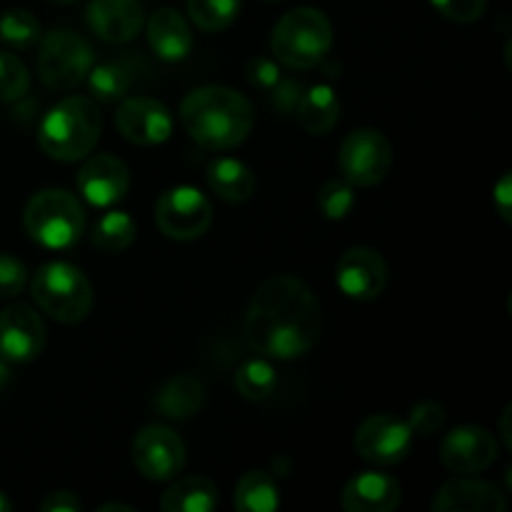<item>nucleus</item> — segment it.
I'll list each match as a JSON object with an SVG mask.
<instances>
[{"mask_svg": "<svg viewBox=\"0 0 512 512\" xmlns=\"http://www.w3.org/2000/svg\"><path fill=\"white\" fill-rule=\"evenodd\" d=\"M28 285V268L15 255L0 253V298H15Z\"/></svg>", "mask_w": 512, "mask_h": 512, "instance_id": "obj_35", "label": "nucleus"}, {"mask_svg": "<svg viewBox=\"0 0 512 512\" xmlns=\"http://www.w3.org/2000/svg\"><path fill=\"white\" fill-rule=\"evenodd\" d=\"M165 512H213L218 508V488L213 480L190 475L170 485L160 500Z\"/></svg>", "mask_w": 512, "mask_h": 512, "instance_id": "obj_25", "label": "nucleus"}, {"mask_svg": "<svg viewBox=\"0 0 512 512\" xmlns=\"http://www.w3.org/2000/svg\"><path fill=\"white\" fill-rule=\"evenodd\" d=\"M95 63V50L88 40L70 28H55L40 35L38 75L48 90L70 93L85 83Z\"/></svg>", "mask_w": 512, "mask_h": 512, "instance_id": "obj_7", "label": "nucleus"}, {"mask_svg": "<svg viewBox=\"0 0 512 512\" xmlns=\"http://www.w3.org/2000/svg\"><path fill=\"white\" fill-rule=\"evenodd\" d=\"M245 78H248V83L253 85L255 90L270 95L275 88H278L280 80L285 78V73L283 68H280V63H275V60L250 58L248 65H245Z\"/></svg>", "mask_w": 512, "mask_h": 512, "instance_id": "obj_34", "label": "nucleus"}, {"mask_svg": "<svg viewBox=\"0 0 512 512\" xmlns=\"http://www.w3.org/2000/svg\"><path fill=\"white\" fill-rule=\"evenodd\" d=\"M333 48V25L318 8H293L275 23L270 50L280 65L308 70L323 63Z\"/></svg>", "mask_w": 512, "mask_h": 512, "instance_id": "obj_4", "label": "nucleus"}, {"mask_svg": "<svg viewBox=\"0 0 512 512\" xmlns=\"http://www.w3.org/2000/svg\"><path fill=\"white\" fill-rule=\"evenodd\" d=\"M440 15L453 23H473L485 13L488 0H430Z\"/></svg>", "mask_w": 512, "mask_h": 512, "instance_id": "obj_36", "label": "nucleus"}, {"mask_svg": "<svg viewBox=\"0 0 512 512\" xmlns=\"http://www.w3.org/2000/svg\"><path fill=\"white\" fill-rule=\"evenodd\" d=\"M205 388L195 375H175L153 395V410L160 418L188 420L203 410Z\"/></svg>", "mask_w": 512, "mask_h": 512, "instance_id": "obj_22", "label": "nucleus"}, {"mask_svg": "<svg viewBox=\"0 0 512 512\" xmlns=\"http://www.w3.org/2000/svg\"><path fill=\"white\" fill-rule=\"evenodd\" d=\"M295 118L303 125L305 133L325 135L338 125L340 120V100L330 85L318 83L313 88H305L295 105Z\"/></svg>", "mask_w": 512, "mask_h": 512, "instance_id": "obj_23", "label": "nucleus"}, {"mask_svg": "<svg viewBox=\"0 0 512 512\" xmlns=\"http://www.w3.org/2000/svg\"><path fill=\"white\" fill-rule=\"evenodd\" d=\"M508 415H510V408H505V413H503V438H505V445H512V440H510V433H508Z\"/></svg>", "mask_w": 512, "mask_h": 512, "instance_id": "obj_42", "label": "nucleus"}, {"mask_svg": "<svg viewBox=\"0 0 512 512\" xmlns=\"http://www.w3.org/2000/svg\"><path fill=\"white\" fill-rule=\"evenodd\" d=\"M40 510L43 512H80L83 510V503L78 500V495L70 493V490H55L48 498L40 503Z\"/></svg>", "mask_w": 512, "mask_h": 512, "instance_id": "obj_38", "label": "nucleus"}, {"mask_svg": "<svg viewBox=\"0 0 512 512\" xmlns=\"http://www.w3.org/2000/svg\"><path fill=\"white\" fill-rule=\"evenodd\" d=\"M55 3H73V0H55Z\"/></svg>", "mask_w": 512, "mask_h": 512, "instance_id": "obj_44", "label": "nucleus"}, {"mask_svg": "<svg viewBox=\"0 0 512 512\" xmlns=\"http://www.w3.org/2000/svg\"><path fill=\"white\" fill-rule=\"evenodd\" d=\"M403 503L398 480L380 470H363L345 483L340 505L345 512H393Z\"/></svg>", "mask_w": 512, "mask_h": 512, "instance_id": "obj_18", "label": "nucleus"}, {"mask_svg": "<svg viewBox=\"0 0 512 512\" xmlns=\"http://www.w3.org/2000/svg\"><path fill=\"white\" fill-rule=\"evenodd\" d=\"M33 300L55 323L75 325L93 308V285L80 268L53 260L33 275Z\"/></svg>", "mask_w": 512, "mask_h": 512, "instance_id": "obj_6", "label": "nucleus"}, {"mask_svg": "<svg viewBox=\"0 0 512 512\" xmlns=\"http://www.w3.org/2000/svg\"><path fill=\"white\" fill-rule=\"evenodd\" d=\"M155 223L165 238L195 240L213 223V205L198 188L175 185L158 198Z\"/></svg>", "mask_w": 512, "mask_h": 512, "instance_id": "obj_9", "label": "nucleus"}, {"mask_svg": "<svg viewBox=\"0 0 512 512\" xmlns=\"http://www.w3.org/2000/svg\"><path fill=\"white\" fill-rule=\"evenodd\" d=\"M323 315L313 290L293 275H273L255 290L245 335L265 358L295 360L318 345Z\"/></svg>", "mask_w": 512, "mask_h": 512, "instance_id": "obj_1", "label": "nucleus"}, {"mask_svg": "<svg viewBox=\"0 0 512 512\" xmlns=\"http://www.w3.org/2000/svg\"><path fill=\"white\" fill-rule=\"evenodd\" d=\"M78 190L85 203L95 208H113L130 190V170L115 155H93L78 170Z\"/></svg>", "mask_w": 512, "mask_h": 512, "instance_id": "obj_16", "label": "nucleus"}, {"mask_svg": "<svg viewBox=\"0 0 512 512\" xmlns=\"http://www.w3.org/2000/svg\"><path fill=\"white\" fill-rule=\"evenodd\" d=\"M303 90H305V85L300 83L298 78H290V75H285V78L278 83V88H275L268 98H270V103L275 105V110H278V113L290 115V113H295V105H298Z\"/></svg>", "mask_w": 512, "mask_h": 512, "instance_id": "obj_37", "label": "nucleus"}, {"mask_svg": "<svg viewBox=\"0 0 512 512\" xmlns=\"http://www.w3.org/2000/svg\"><path fill=\"white\" fill-rule=\"evenodd\" d=\"M38 18L28 10H5L0 15V40L13 50H30L40 43Z\"/></svg>", "mask_w": 512, "mask_h": 512, "instance_id": "obj_30", "label": "nucleus"}, {"mask_svg": "<svg viewBox=\"0 0 512 512\" xmlns=\"http://www.w3.org/2000/svg\"><path fill=\"white\" fill-rule=\"evenodd\" d=\"M8 383H10V365H8V360L0 358V393L8 388Z\"/></svg>", "mask_w": 512, "mask_h": 512, "instance_id": "obj_40", "label": "nucleus"}, {"mask_svg": "<svg viewBox=\"0 0 512 512\" xmlns=\"http://www.w3.org/2000/svg\"><path fill=\"white\" fill-rule=\"evenodd\" d=\"M440 460L450 473H483L498 460V443L493 433L480 425H460L453 433L445 435L440 445Z\"/></svg>", "mask_w": 512, "mask_h": 512, "instance_id": "obj_13", "label": "nucleus"}, {"mask_svg": "<svg viewBox=\"0 0 512 512\" xmlns=\"http://www.w3.org/2000/svg\"><path fill=\"white\" fill-rule=\"evenodd\" d=\"M85 23L103 43L123 45L143 30L145 10L140 0H90Z\"/></svg>", "mask_w": 512, "mask_h": 512, "instance_id": "obj_17", "label": "nucleus"}, {"mask_svg": "<svg viewBox=\"0 0 512 512\" xmlns=\"http://www.w3.org/2000/svg\"><path fill=\"white\" fill-rule=\"evenodd\" d=\"M413 430L408 420L390 413L370 415L355 430V450L365 463L398 465L413 450Z\"/></svg>", "mask_w": 512, "mask_h": 512, "instance_id": "obj_10", "label": "nucleus"}, {"mask_svg": "<svg viewBox=\"0 0 512 512\" xmlns=\"http://www.w3.org/2000/svg\"><path fill=\"white\" fill-rule=\"evenodd\" d=\"M135 220L130 218L123 210H110L103 213L93 223L90 230V240H93L95 248L105 250V253H120L128 245H133L135 240Z\"/></svg>", "mask_w": 512, "mask_h": 512, "instance_id": "obj_27", "label": "nucleus"}, {"mask_svg": "<svg viewBox=\"0 0 512 512\" xmlns=\"http://www.w3.org/2000/svg\"><path fill=\"white\" fill-rule=\"evenodd\" d=\"M115 128L128 143L150 148V145L165 143L173 135V115L168 105L160 100L133 95V98L120 100Z\"/></svg>", "mask_w": 512, "mask_h": 512, "instance_id": "obj_12", "label": "nucleus"}, {"mask_svg": "<svg viewBox=\"0 0 512 512\" xmlns=\"http://www.w3.org/2000/svg\"><path fill=\"white\" fill-rule=\"evenodd\" d=\"M8 510H13V503L5 498V493H0V512H8Z\"/></svg>", "mask_w": 512, "mask_h": 512, "instance_id": "obj_43", "label": "nucleus"}, {"mask_svg": "<svg viewBox=\"0 0 512 512\" xmlns=\"http://www.w3.org/2000/svg\"><path fill=\"white\" fill-rule=\"evenodd\" d=\"M335 283L353 300H375L388 285V265L375 248H350L335 265Z\"/></svg>", "mask_w": 512, "mask_h": 512, "instance_id": "obj_14", "label": "nucleus"}, {"mask_svg": "<svg viewBox=\"0 0 512 512\" xmlns=\"http://www.w3.org/2000/svg\"><path fill=\"white\" fill-rule=\"evenodd\" d=\"M265 3H278V0H265Z\"/></svg>", "mask_w": 512, "mask_h": 512, "instance_id": "obj_45", "label": "nucleus"}, {"mask_svg": "<svg viewBox=\"0 0 512 512\" xmlns=\"http://www.w3.org/2000/svg\"><path fill=\"white\" fill-rule=\"evenodd\" d=\"M30 73L23 60L0 50V103H15L28 93Z\"/></svg>", "mask_w": 512, "mask_h": 512, "instance_id": "obj_32", "label": "nucleus"}, {"mask_svg": "<svg viewBox=\"0 0 512 512\" xmlns=\"http://www.w3.org/2000/svg\"><path fill=\"white\" fill-rule=\"evenodd\" d=\"M280 505L278 483L265 470H250L238 480L235 508L240 512H275Z\"/></svg>", "mask_w": 512, "mask_h": 512, "instance_id": "obj_26", "label": "nucleus"}, {"mask_svg": "<svg viewBox=\"0 0 512 512\" xmlns=\"http://www.w3.org/2000/svg\"><path fill=\"white\" fill-rule=\"evenodd\" d=\"M353 205H355L353 185H350L345 178L328 180V183H323V188L318 190V210L323 213V218L328 220L348 218Z\"/></svg>", "mask_w": 512, "mask_h": 512, "instance_id": "obj_31", "label": "nucleus"}, {"mask_svg": "<svg viewBox=\"0 0 512 512\" xmlns=\"http://www.w3.org/2000/svg\"><path fill=\"white\" fill-rule=\"evenodd\" d=\"M145 35H148V45L153 48V53L168 63L185 60L193 50V30H190L188 20L173 8L155 10L145 25Z\"/></svg>", "mask_w": 512, "mask_h": 512, "instance_id": "obj_20", "label": "nucleus"}, {"mask_svg": "<svg viewBox=\"0 0 512 512\" xmlns=\"http://www.w3.org/2000/svg\"><path fill=\"white\" fill-rule=\"evenodd\" d=\"M130 455L138 473L153 483L178 478L185 468V443L168 425H148L140 430Z\"/></svg>", "mask_w": 512, "mask_h": 512, "instance_id": "obj_11", "label": "nucleus"}, {"mask_svg": "<svg viewBox=\"0 0 512 512\" xmlns=\"http://www.w3.org/2000/svg\"><path fill=\"white\" fill-rule=\"evenodd\" d=\"M508 500L495 485L475 478L448 480L435 493L433 512H505Z\"/></svg>", "mask_w": 512, "mask_h": 512, "instance_id": "obj_19", "label": "nucleus"}, {"mask_svg": "<svg viewBox=\"0 0 512 512\" xmlns=\"http://www.w3.org/2000/svg\"><path fill=\"white\" fill-rule=\"evenodd\" d=\"M185 133L205 150H230L245 143L255 123L253 105L243 93L225 85L190 90L180 103Z\"/></svg>", "mask_w": 512, "mask_h": 512, "instance_id": "obj_2", "label": "nucleus"}, {"mask_svg": "<svg viewBox=\"0 0 512 512\" xmlns=\"http://www.w3.org/2000/svg\"><path fill=\"white\" fill-rule=\"evenodd\" d=\"M143 70L145 65L138 58L120 55V58L93 63L85 83H88L93 100H98V103H120L123 98H128L130 88L138 83Z\"/></svg>", "mask_w": 512, "mask_h": 512, "instance_id": "obj_21", "label": "nucleus"}, {"mask_svg": "<svg viewBox=\"0 0 512 512\" xmlns=\"http://www.w3.org/2000/svg\"><path fill=\"white\" fill-rule=\"evenodd\" d=\"M208 185L225 203H245L255 193V175L243 160L218 158L208 165Z\"/></svg>", "mask_w": 512, "mask_h": 512, "instance_id": "obj_24", "label": "nucleus"}, {"mask_svg": "<svg viewBox=\"0 0 512 512\" xmlns=\"http://www.w3.org/2000/svg\"><path fill=\"white\" fill-rule=\"evenodd\" d=\"M103 130V115L93 98L68 95L58 100L38 125V145L58 163H75L93 153Z\"/></svg>", "mask_w": 512, "mask_h": 512, "instance_id": "obj_3", "label": "nucleus"}, {"mask_svg": "<svg viewBox=\"0 0 512 512\" xmlns=\"http://www.w3.org/2000/svg\"><path fill=\"white\" fill-rule=\"evenodd\" d=\"M235 388H238V393L245 400L260 403V400H268L275 393L278 373H275V368L265 358L248 360V363H243L235 370Z\"/></svg>", "mask_w": 512, "mask_h": 512, "instance_id": "obj_28", "label": "nucleus"}, {"mask_svg": "<svg viewBox=\"0 0 512 512\" xmlns=\"http://www.w3.org/2000/svg\"><path fill=\"white\" fill-rule=\"evenodd\" d=\"M45 348L43 318L30 305L15 303L0 313V358L30 363Z\"/></svg>", "mask_w": 512, "mask_h": 512, "instance_id": "obj_15", "label": "nucleus"}, {"mask_svg": "<svg viewBox=\"0 0 512 512\" xmlns=\"http://www.w3.org/2000/svg\"><path fill=\"white\" fill-rule=\"evenodd\" d=\"M85 208L73 193L48 188L28 200L23 213L25 233L33 243L48 250H68L83 238Z\"/></svg>", "mask_w": 512, "mask_h": 512, "instance_id": "obj_5", "label": "nucleus"}, {"mask_svg": "<svg viewBox=\"0 0 512 512\" xmlns=\"http://www.w3.org/2000/svg\"><path fill=\"white\" fill-rule=\"evenodd\" d=\"M408 425L413 430V435H435L443 430L445 425V408L435 400H425V403H418L408 415Z\"/></svg>", "mask_w": 512, "mask_h": 512, "instance_id": "obj_33", "label": "nucleus"}, {"mask_svg": "<svg viewBox=\"0 0 512 512\" xmlns=\"http://www.w3.org/2000/svg\"><path fill=\"white\" fill-rule=\"evenodd\" d=\"M100 512H135V508L130 505H120V503H108V505H100Z\"/></svg>", "mask_w": 512, "mask_h": 512, "instance_id": "obj_41", "label": "nucleus"}, {"mask_svg": "<svg viewBox=\"0 0 512 512\" xmlns=\"http://www.w3.org/2000/svg\"><path fill=\"white\" fill-rule=\"evenodd\" d=\"M338 165L343 178L353 188H373L390 173L393 145L375 128L353 130L340 145Z\"/></svg>", "mask_w": 512, "mask_h": 512, "instance_id": "obj_8", "label": "nucleus"}, {"mask_svg": "<svg viewBox=\"0 0 512 512\" xmlns=\"http://www.w3.org/2000/svg\"><path fill=\"white\" fill-rule=\"evenodd\" d=\"M240 5L243 0H188V15L203 33H220L235 23Z\"/></svg>", "mask_w": 512, "mask_h": 512, "instance_id": "obj_29", "label": "nucleus"}, {"mask_svg": "<svg viewBox=\"0 0 512 512\" xmlns=\"http://www.w3.org/2000/svg\"><path fill=\"white\" fill-rule=\"evenodd\" d=\"M493 205H495V210H498L500 218H503L505 223H510V220H512V215H510V208H512V175L510 173H503V178L495 183Z\"/></svg>", "mask_w": 512, "mask_h": 512, "instance_id": "obj_39", "label": "nucleus"}]
</instances>
